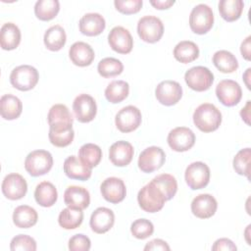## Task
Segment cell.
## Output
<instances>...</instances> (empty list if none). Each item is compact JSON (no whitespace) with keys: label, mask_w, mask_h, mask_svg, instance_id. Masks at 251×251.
<instances>
[{"label":"cell","mask_w":251,"mask_h":251,"mask_svg":"<svg viewBox=\"0 0 251 251\" xmlns=\"http://www.w3.org/2000/svg\"><path fill=\"white\" fill-rule=\"evenodd\" d=\"M193 123L203 132H211L220 126L222 114L220 110L211 103L199 105L193 113Z\"/></svg>","instance_id":"6da1fadb"},{"label":"cell","mask_w":251,"mask_h":251,"mask_svg":"<svg viewBox=\"0 0 251 251\" xmlns=\"http://www.w3.org/2000/svg\"><path fill=\"white\" fill-rule=\"evenodd\" d=\"M137 201L143 211L156 213L163 208L167 200L161 189L153 181H150L139 190Z\"/></svg>","instance_id":"7a4b0ae2"},{"label":"cell","mask_w":251,"mask_h":251,"mask_svg":"<svg viewBox=\"0 0 251 251\" xmlns=\"http://www.w3.org/2000/svg\"><path fill=\"white\" fill-rule=\"evenodd\" d=\"M53 166V157L46 150H34L30 152L25 161V171L32 176L47 174Z\"/></svg>","instance_id":"3957f363"},{"label":"cell","mask_w":251,"mask_h":251,"mask_svg":"<svg viewBox=\"0 0 251 251\" xmlns=\"http://www.w3.org/2000/svg\"><path fill=\"white\" fill-rule=\"evenodd\" d=\"M38 78L39 75L37 70L29 65L16 67L10 75L11 84L21 91L32 89L37 84Z\"/></svg>","instance_id":"277c9868"},{"label":"cell","mask_w":251,"mask_h":251,"mask_svg":"<svg viewBox=\"0 0 251 251\" xmlns=\"http://www.w3.org/2000/svg\"><path fill=\"white\" fill-rule=\"evenodd\" d=\"M214 14L212 8L206 4L196 5L189 16V26L194 33H207L213 26Z\"/></svg>","instance_id":"5b68a950"},{"label":"cell","mask_w":251,"mask_h":251,"mask_svg":"<svg viewBox=\"0 0 251 251\" xmlns=\"http://www.w3.org/2000/svg\"><path fill=\"white\" fill-rule=\"evenodd\" d=\"M137 33L143 41L155 43L163 36L164 25L155 16H144L137 23Z\"/></svg>","instance_id":"8992f818"},{"label":"cell","mask_w":251,"mask_h":251,"mask_svg":"<svg viewBox=\"0 0 251 251\" xmlns=\"http://www.w3.org/2000/svg\"><path fill=\"white\" fill-rule=\"evenodd\" d=\"M184 80L191 89L201 92L210 88L214 81V75L208 68L196 66L186 71Z\"/></svg>","instance_id":"52a82bcc"},{"label":"cell","mask_w":251,"mask_h":251,"mask_svg":"<svg viewBox=\"0 0 251 251\" xmlns=\"http://www.w3.org/2000/svg\"><path fill=\"white\" fill-rule=\"evenodd\" d=\"M184 177L191 189H202L209 183L210 169L203 162L191 163L185 170Z\"/></svg>","instance_id":"ba28073f"},{"label":"cell","mask_w":251,"mask_h":251,"mask_svg":"<svg viewBox=\"0 0 251 251\" xmlns=\"http://www.w3.org/2000/svg\"><path fill=\"white\" fill-rule=\"evenodd\" d=\"M141 112L132 105L122 108L116 115L115 124L122 132H130L135 130L141 124Z\"/></svg>","instance_id":"9c48e42d"},{"label":"cell","mask_w":251,"mask_h":251,"mask_svg":"<svg viewBox=\"0 0 251 251\" xmlns=\"http://www.w3.org/2000/svg\"><path fill=\"white\" fill-rule=\"evenodd\" d=\"M166 161V154L162 148L150 146L144 149L138 157V168L143 173H152L159 170Z\"/></svg>","instance_id":"30bf717a"},{"label":"cell","mask_w":251,"mask_h":251,"mask_svg":"<svg viewBox=\"0 0 251 251\" xmlns=\"http://www.w3.org/2000/svg\"><path fill=\"white\" fill-rule=\"evenodd\" d=\"M216 95L220 102L227 107L238 104L242 97L240 85L232 79L221 80L216 86Z\"/></svg>","instance_id":"8fae6325"},{"label":"cell","mask_w":251,"mask_h":251,"mask_svg":"<svg viewBox=\"0 0 251 251\" xmlns=\"http://www.w3.org/2000/svg\"><path fill=\"white\" fill-rule=\"evenodd\" d=\"M169 146L176 152H184L189 150L195 143L194 132L185 126H177L168 134Z\"/></svg>","instance_id":"7c38bea8"},{"label":"cell","mask_w":251,"mask_h":251,"mask_svg":"<svg viewBox=\"0 0 251 251\" xmlns=\"http://www.w3.org/2000/svg\"><path fill=\"white\" fill-rule=\"evenodd\" d=\"M73 110L78 122L89 123L96 116L97 106L92 96L82 93L75 98L73 103Z\"/></svg>","instance_id":"4fadbf2b"},{"label":"cell","mask_w":251,"mask_h":251,"mask_svg":"<svg viewBox=\"0 0 251 251\" xmlns=\"http://www.w3.org/2000/svg\"><path fill=\"white\" fill-rule=\"evenodd\" d=\"M155 95L161 104L165 106H173L180 100L182 96V88L177 81L164 80L157 85Z\"/></svg>","instance_id":"5bb4252c"},{"label":"cell","mask_w":251,"mask_h":251,"mask_svg":"<svg viewBox=\"0 0 251 251\" xmlns=\"http://www.w3.org/2000/svg\"><path fill=\"white\" fill-rule=\"evenodd\" d=\"M2 192L10 200L22 199L27 191V183L23 176L13 173L7 175L2 182Z\"/></svg>","instance_id":"9a60e30c"},{"label":"cell","mask_w":251,"mask_h":251,"mask_svg":"<svg viewBox=\"0 0 251 251\" xmlns=\"http://www.w3.org/2000/svg\"><path fill=\"white\" fill-rule=\"evenodd\" d=\"M108 42L110 47L120 54H127L133 47V39L130 32L123 26H115L110 30Z\"/></svg>","instance_id":"2e32d148"},{"label":"cell","mask_w":251,"mask_h":251,"mask_svg":"<svg viewBox=\"0 0 251 251\" xmlns=\"http://www.w3.org/2000/svg\"><path fill=\"white\" fill-rule=\"evenodd\" d=\"M47 118L50 129L63 130L73 127V116L64 104L53 105L48 112Z\"/></svg>","instance_id":"e0dca14e"},{"label":"cell","mask_w":251,"mask_h":251,"mask_svg":"<svg viewBox=\"0 0 251 251\" xmlns=\"http://www.w3.org/2000/svg\"><path fill=\"white\" fill-rule=\"evenodd\" d=\"M100 191L104 199L113 204L122 202L126 194L125 182L121 178L115 176L106 178L101 183Z\"/></svg>","instance_id":"ac0fdd59"},{"label":"cell","mask_w":251,"mask_h":251,"mask_svg":"<svg viewBox=\"0 0 251 251\" xmlns=\"http://www.w3.org/2000/svg\"><path fill=\"white\" fill-rule=\"evenodd\" d=\"M218 208L217 200L211 194H199L191 202V212L199 219H208L215 215Z\"/></svg>","instance_id":"d6986e66"},{"label":"cell","mask_w":251,"mask_h":251,"mask_svg":"<svg viewBox=\"0 0 251 251\" xmlns=\"http://www.w3.org/2000/svg\"><path fill=\"white\" fill-rule=\"evenodd\" d=\"M115 223L114 212L106 207L97 208L90 217L89 225L96 233H105L112 228Z\"/></svg>","instance_id":"ffe728a7"},{"label":"cell","mask_w":251,"mask_h":251,"mask_svg":"<svg viewBox=\"0 0 251 251\" xmlns=\"http://www.w3.org/2000/svg\"><path fill=\"white\" fill-rule=\"evenodd\" d=\"M133 153V147L129 142L120 140L111 145L109 159L117 167H126L131 162Z\"/></svg>","instance_id":"44dd1931"},{"label":"cell","mask_w":251,"mask_h":251,"mask_svg":"<svg viewBox=\"0 0 251 251\" xmlns=\"http://www.w3.org/2000/svg\"><path fill=\"white\" fill-rule=\"evenodd\" d=\"M64 202L70 208L84 210L89 206L90 194L84 187L72 185L65 190Z\"/></svg>","instance_id":"7402d4cb"},{"label":"cell","mask_w":251,"mask_h":251,"mask_svg":"<svg viewBox=\"0 0 251 251\" xmlns=\"http://www.w3.org/2000/svg\"><path fill=\"white\" fill-rule=\"evenodd\" d=\"M69 56L71 61L78 67L89 66L95 57L92 47L82 41L75 42L69 50Z\"/></svg>","instance_id":"603a6c76"},{"label":"cell","mask_w":251,"mask_h":251,"mask_svg":"<svg viewBox=\"0 0 251 251\" xmlns=\"http://www.w3.org/2000/svg\"><path fill=\"white\" fill-rule=\"evenodd\" d=\"M79 31L87 36L99 35L105 28V19L98 13H87L79 20Z\"/></svg>","instance_id":"cb8c5ba5"},{"label":"cell","mask_w":251,"mask_h":251,"mask_svg":"<svg viewBox=\"0 0 251 251\" xmlns=\"http://www.w3.org/2000/svg\"><path fill=\"white\" fill-rule=\"evenodd\" d=\"M63 169L66 176L72 179L86 180L91 176V169L74 155L65 160Z\"/></svg>","instance_id":"d4e9b609"},{"label":"cell","mask_w":251,"mask_h":251,"mask_svg":"<svg viewBox=\"0 0 251 251\" xmlns=\"http://www.w3.org/2000/svg\"><path fill=\"white\" fill-rule=\"evenodd\" d=\"M23 111L22 101L12 94H4L0 99V113L3 119L12 121L19 118Z\"/></svg>","instance_id":"484cf974"},{"label":"cell","mask_w":251,"mask_h":251,"mask_svg":"<svg viewBox=\"0 0 251 251\" xmlns=\"http://www.w3.org/2000/svg\"><path fill=\"white\" fill-rule=\"evenodd\" d=\"M21 42V30L13 23H6L0 29V45L4 50L16 49Z\"/></svg>","instance_id":"4316f807"},{"label":"cell","mask_w":251,"mask_h":251,"mask_svg":"<svg viewBox=\"0 0 251 251\" xmlns=\"http://www.w3.org/2000/svg\"><path fill=\"white\" fill-rule=\"evenodd\" d=\"M38 215L35 209L27 205L18 206L13 213V222L20 228H28L37 223Z\"/></svg>","instance_id":"83f0119b"},{"label":"cell","mask_w":251,"mask_h":251,"mask_svg":"<svg viewBox=\"0 0 251 251\" xmlns=\"http://www.w3.org/2000/svg\"><path fill=\"white\" fill-rule=\"evenodd\" d=\"M34 198L40 206L51 207L57 201V189L53 183L49 181H42L35 188Z\"/></svg>","instance_id":"f1b7e54d"},{"label":"cell","mask_w":251,"mask_h":251,"mask_svg":"<svg viewBox=\"0 0 251 251\" xmlns=\"http://www.w3.org/2000/svg\"><path fill=\"white\" fill-rule=\"evenodd\" d=\"M43 40L47 49L51 51H59L64 47L67 40L65 29L59 25H52L45 31Z\"/></svg>","instance_id":"f546056e"},{"label":"cell","mask_w":251,"mask_h":251,"mask_svg":"<svg viewBox=\"0 0 251 251\" xmlns=\"http://www.w3.org/2000/svg\"><path fill=\"white\" fill-rule=\"evenodd\" d=\"M199 56L198 46L189 40L178 42L174 49V57L180 63L187 64L196 60Z\"/></svg>","instance_id":"4dcf8cb0"},{"label":"cell","mask_w":251,"mask_h":251,"mask_svg":"<svg viewBox=\"0 0 251 251\" xmlns=\"http://www.w3.org/2000/svg\"><path fill=\"white\" fill-rule=\"evenodd\" d=\"M213 63L215 67L224 74H231L238 68V62L235 56L226 50L217 51L213 55Z\"/></svg>","instance_id":"1f68e13d"},{"label":"cell","mask_w":251,"mask_h":251,"mask_svg":"<svg viewBox=\"0 0 251 251\" xmlns=\"http://www.w3.org/2000/svg\"><path fill=\"white\" fill-rule=\"evenodd\" d=\"M244 3L242 0H221L219 2V12L221 17L226 22L238 20L243 12Z\"/></svg>","instance_id":"d6a6232c"},{"label":"cell","mask_w":251,"mask_h":251,"mask_svg":"<svg viewBox=\"0 0 251 251\" xmlns=\"http://www.w3.org/2000/svg\"><path fill=\"white\" fill-rule=\"evenodd\" d=\"M129 92V85L125 80H113L105 89V97L110 103H120L125 100Z\"/></svg>","instance_id":"836d02e7"},{"label":"cell","mask_w":251,"mask_h":251,"mask_svg":"<svg viewBox=\"0 0 251 251\" xmlns=\"http://www.w3.org/2000/svg\"><path fill=\"white\" fill-rule=\"evenodd\" d=\"M83 221V212L79 209L75 208H66L61 211L58 223L60 226L65 229H75L78 227Z\"/></svg>","instance_id":"e575fe53"},{"label":"cell","mask_w":251,"mask_h":251,"mask_svg":"<svg viewBox=\"0 0 251 251\" xmlns=\"http://www.w3.org/2000/svg\"><path fill=\"white\" fill-rule=\"evenodd\" d=\"M78 157L84 165L92 169L100 163L102 158V150L96 144L86 143L79 148Z\"/></svg>","instance_id":"d590c367"},{"label":"cell","mask_w":251,"mask_h":251,"mask_svg":"<svg viewBox=\"0 0 251 251\" xmlns=\"http://www.w3.org/2000/svg\"><path fill=\"white\" fill-rule=\"evenodd\" d=\"M60 10L58 0H38L34 5V14L41 21L54 19Z\"/></svg>","instance_id":"8d00e7d4"},{"label":"cell","mask_w":251,"mask_h":251,"mask_svg":"<svg viewBox=\"0 0 251 251\" xmlns=\"http://www.w3.org/2000/svg\"><path fill=\"white\" fill-rule=\"evenodd\" d=\"M151 181H153L163 192L166 200H171L176 193L177 182L174 176L170 174H161L155 176Z\"/></svg>","instance_id":"74e56055"},{"label":"cell","mask_w":251,"mask_h":251,"mask_svg":"<svg viewBox=\"0 0 251 251\" xmlns=\"http://www.w3.org/2000/svg\"><path fill=\"white\" fill-rule=\"evenodd\" d=\"M97 71L99 75L103 77H113L116 75H119L124 71V65L123 63L112 57H107L102 59L97 66Z\"/></svg>","instance_id":"f35d334b"},{"label":"cell","mask_w":251,"mask_h":251,"mask_svg":"<svg viewBox=\"0 0 251 251\" xmlns=\"http://www.w3.org/2000/svg\"><path fill=\"white\" fill-rule=\"evenodd\" d=\"M250 156H251L250 148L241 149L234 156L233 163H232L234 171L238 175L245 176L248 178L250 176Z\"/></svg>","instance_id":"ab89813d"},{"label":"cell","mask_w":251,"mask_h":251,"mask_svg":"<svg viewBox=\"0 0 251 251\" xmlns=\"http://www.w3.org/2000/svg\"><path fill=\"white\" fill-rule=\"evenodd\" d=\"M49 140L56 147H66L72 143L75 137V131L72 128L63 130L49 129Z\"/></svg>","instance_id":"60d3db41"},{"label":"cell","mask_w":251,"mask_h":251,"mask_svg":"<svg viewBox=\"0 0 251 251\" xmlns=\"http://www.w3.org/2000/svg\"><path fill=\"white\" fill-rule=\"evenodd\" d=\"M130 231L135 238L145 239L153 234L154 226L149 220L138 219L131 224Z\"/></svg>","instance_id":"b9f144b4"},{"label":"cell","mask_w":251,"mask_h":251,"mask_svg":"<svg viewBox=\"0 0 251 251\" xmlns=\"http://www.w3.org/2000/svg\"><path fill=\"white\" fill-rule=\"evenodd\" d=\"M10 248L12 251H18V250L34 251L36 250V242L29 235L19 234L11 240Z\"/></svg>","instance_id":"7bdbcfd3"},{"label":"cell","mask_w":251,"mask_h":251,"mask_svg":"<svg viewBox=\"0 0 251 251\" xmlns=\"http://www.w3.org/2000/svg\"><path fill=\"white\" fill-rule=\"evenodd\" d=\"M142 0H115L114 5L116 9L126 15L135 14L140 11L142 7Z\"/></svg>","instance_id":"ee69618b"},{"label":"cell","mask_w":251,"mask_h":251,"mask_svg":"<svg viewBox=\"0 0 251 251\" xmlns=\"http://www.w3.org/2000/svg\"><path fill=\"white\" fill-rule=\"evenodd\" d=\"M90 247V239L81 233L72 236L69 240V249L71 251H88Z\"/></svg>","instance_id":"f6af8a7d"},{"label":"cell","mask_w":251,"mask_h":251,"mask_svg":"<svg viewBox=\"0 0 251 251\" xmlns=\"http://www.w3.org/2000/svg\"><path fill=\"white\" fill-rule=\"evenodd\" d=\"M237 248H236L235 244L228 238H220V239L216 240L214 245L212 246V250H214V251H221V250L234 251Z\"/></svg>","instance_id":"bcb514c9"},{"label":"cell","mask_w":251,"mask_h":251,"mask_svg":"<svg viewBox=\"0 0 251 251\" xmlns=\"http://www.w3.org/2000/svg\"><path fill=\"white\" fill-rule=\"evenodd\" d=\"M171 248L168 245V243L162 239H153L150 242H148L145 247L144 250L148 251V250H167L169 251Z\"/></svg>","instance_id":"7dc6e473"},{"label":"cell","mask_w":251,"mask_h":251,"mask_svg":"<svg viewBox=\"0 0 251 251\" xmlns=\"http://www.w3.org/2000/svg\"><path fill=\"white\" fill-rule=\"evenodd\" d=\"M150 4L158 9V10H164L169 9L171 6L175 4L174 0H150Z\"/></svg>","instance_id":"c3c4849f"},{"label":"cell","mask_w":251,"mask_h":251,"mask_svg":"<svg viewBox=\"0 0 251 251\" xmlns=\"http://www.w3.org/2000/svg\"><path fill=\"white\" fill-rule=\"evenodd\" d=\"M250 40H251V36H247V38L241 43V46H240V52H241V55L242 57L249 61L250 60Z\"/></svg>","instance_id":"681fc988"},{"label":"cell","mask_w":251,"mask_h":251,"mask_svg":"<svg viewBox=\"0 0 251 251\" xmlns=\"http://www.w3.org/2000/svg\"><path fill=\"white\" fill-rule=\"evenodd\" d=\"M249 108H250V101H247V104L244 108L241 109L240 112V116L242 118V120H244V122L249 125Z\"/></svg>","instance_id":"f907efd6"}]
</instances>
